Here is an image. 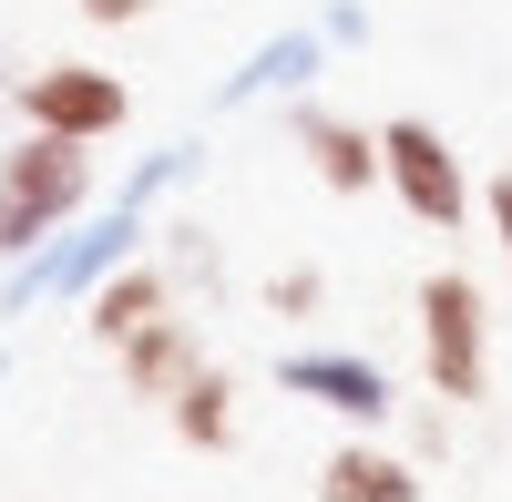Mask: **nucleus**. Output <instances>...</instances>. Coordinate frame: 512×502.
I'll use <instances>...</instances> for the list:
<instances>
[{
  "mask_svg": "<svg viewBox=\"0 0 512 502\" xmlns=\"http://www.w3.org/2000/svg\"><path fill=\"white\" fill-rule=\"evenodd\" d=\"M82 205H93V144H72V134H21L0 144V226H11V267L41 257Z\"/></svg>",
  "mask_w": 512,
  "mask_h": 502,
  "instance_id": "nucleus-1",
  "label": "nucleus"
},
{
  "mask_svg": "<svg viewBox=\"0 0 512 502\" xmlns=\"http://www.w3.org/2000/svg\"><path fill=\"white\" fill-rule=\"evenodd\" d=\"M420 380H431V400H451V410H472L492 390V308H482V287L461 267L420 277Z\"/></svg>",
  "mask_w": 512,
  "mask_h": 502,
  "instance_id": "nucleus-2",
  "label": "nucleus"
},
{
  "mask_svg": "<svg viewBox=\"0 0 512 502\" xmlns=\"http://www.w3.org/2000/svg\"><path fill=\"white\" fill-rule=\"evenodd\" d=\"M11 113L31 134H72V144H113L134 123V82L103 72V62H41V72H11Z\"/></svg>",
  "mask_w": 512,
  "mask_h": 502,
  "instance_id": "nucleus-3",
  "label": "nucleus"
},
{
  "mask_svg": "<svg viewBox=\"0 0 512 502\" xmlns=\"http://www.w3.org/2000/svg\"><path fill=\"white\" fill-rule=\"evenodd\" d=\"M379 185H390L420 226H441V236L472 216V175H461L451 134H441V123H420V113H390V123H379Z\"/></svg>",
  "mask_w": 512,
  "mask_h": 502,
  "instance_id": "nucleus-4",
  "label": "nucleus"
},
{
  "mask_svg": "<svg viewBox=\"0 0 512 502\" xmlns=\"http://www.w3.org/2000/svg\"><path fill=\"white\" fill-rule=\"evenodd\" d=\"M123 257H144V185L113 205V216L93 236H72V246H41V257H21V287L11 298H93V287L123 267Z\"/></svg>",
  "mask_w": 512,
  "mask_h": 502,
  "instance_id": "nucleus-5",
  "label": "nucleus"
},
{
  "mask_svg": "<svg viewBox=\"0 0 512 502\" xmlns=\"http://www.w3.org/2000/svg\"><path fill=\"white\" fill-rule=\"evenodd\" d=\"M277 380H287L297 400L338 410V421H359V431H379V421L400 410L390 369H379V359H359V349H287V359H277Z\"/></svg>",
  "mask_w": 512,
  "mask_h": 502,
  "instance_id": "nucleus-6",
  "label": "nucleus"
},
{
  "mask_svg": "<svg viewBox=\"0 0 512 502\" xmlns=\"http://www.w3.org/2000/svg\"><path fill=\"white\" fill-rule=\"evenodd\" d=\"M287 144L308 154V175L328 195H369L379 185V134L349 123V113H328V103H287Z\"/></svg>",
  "mask_w": 512,
  "mask_h": 502,
  "instance_id": "nucleus-7",
  "label": "nucleus"
},
{
  "mask_svg": "<svg viewBox=\"0 0 512 502\" xmlns=\"http://www.w3.org/2000/svg\"><path fill=\"white\" fill-rule=\"evenodd\" d=\"M113 369H123V400H154V410H164V400H175L195 369H205V339H195L185 308H164V318H144L134 339L113 349Z\"/></svg>",
  "mask_w": 512,
  "mask_h": 502,
  "instance_id": "nucleus-8",
  "label": "nucleus"
},
{
  "mask_svg": "<svg viewBox=\"0 0 512 502\" xmlns=\"http://www.w3.org/2000/svg\"><path fill=\"white\" fill-rule=\"evenodd\" d=\"M175 308V277H164V257H123L93 298H82V328H93V349H123L144 318H164Z\"/></svg>",
  "mask_w": 512,
  "mask_h": 502,
  "instance_id": "nucleus-9",
  "label": "nucleus"
},
{
  "mask_svg": "<svg viewBox=\"0 0 512 502\" xmlns=\"http://www.w3.org/2000/svg\"><path fill=\"white\" fill-rule=\"evenodd\" d=\"M318 502H431L420 492L410 451H379V441H338L318 462Z\"/></svg>",
  "mask_w": 512,
  "mask_h": 502,
  "instance_id": "nucleus-10",
  "label": "nucleus"
},
{
  "mask_svg": "<svg viewBox=\"0 0 512 502\" xmlns=\"http://www.w3.org/2000/svg\"><path fill=\"white\" fill-rule=\"evenodd\" d=\"M164 421H175V441H185V451H226V441H236V380L205 359L195 380L164 400Z\"/></svg>",
  "mask_w": 512,
  "mask_h": 502,
  "instance_id": "nucleus-11",
  "label": "nucleus"
},
{
  "mask_svg": "<svg viewBox=\"0 0 512 502\" xmlns=\"http://www.w3.org/2000/svg\"><path fill=\"white\" fill-rule=\"evenodd\" d=\"M164 277H175V298H185V287H226L216 236H205V226H164Z\"/></svg>",
  "mask_w": 512,
  "mask_h": 502,
  "instance_id": "nucleus-12",
  "label": "nucleus"
},
{
  "mask_svg": "<svg viewBox=\"0 0 512 502\" xmlns=\"http://www.w3.org/2000/svg\"><path fill=\"white\" fill-rule=\"evenodd\" d=\"M318 308H328V277H318V267H277V277H267V318L297 328V318H318Z\"/></svg>",
  "mask_w": 512,
  "mask_h": 502,
  "instance_id": "nucleus-13",
  "label": "nucleus"
},
{
  "mask_svg": "<svg viewBox=\"0 0 512 502\" xmlns=\"http://www.w3.org/2000/svg\"><path fill=\"white\" fill-rule=\"evenodd\" d=\"M482 205H492V236H502V277H512V175H492Z\"/></svg>",
  "mask_w": 512,
  "mask_h": 502,
  "instance_id": "nucleus-14",
  "label": "nucleus"
},
{
  "mask_svg": "<svg viewBox=\"0 0 512 502\" xmlns=\"http://www.w3.org/2000/svg\"><path fill=\"white\" fill-rule=\"evenodd\" d=\"M72 11H82V21H103V31H123V21H144L154 0H72Z\"/></svg>",
  "mask_w": 512,
  "mask_h": 502,
  "instance_id": "nucleus-15",
  "label": "nucleus"
},
{
  "mask_svg": "<svg viewBox=\"0 0 512 502\" xmlns=\"http://www.w3.org/2000/svg\"><path fill=\"white\" fill-rule=\"evenodd\" d=\"M0 267H11V226H0Z\"/></svg>",
  "mask_w": 512,
  "mask_h": 502,
  "instance_id": "nucleus-16",
  "label": "nucleus"
},
{
  "mask_svg": "<svg viewBox=\"0 0 512 502\" xmlns=\"http://www.w3.org/2000/svg\"><path fill=\"white\" fill-rule=\"evenodd\" d=\"M0 103H11V82H0Z\"/></svg>",
  "mask_w": 512,
  "mask_h": 502,
  "instance_id": "nucleus-17",
  "label": "nucleus"
}]
</instances>
